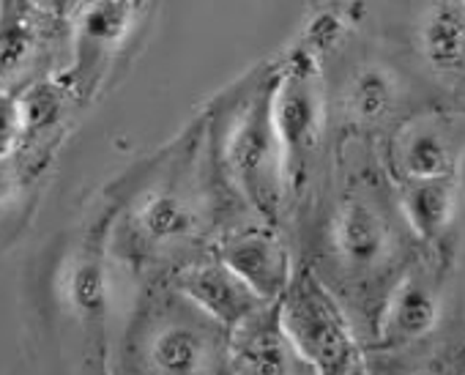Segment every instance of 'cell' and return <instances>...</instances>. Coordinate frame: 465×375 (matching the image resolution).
<instances>
[{"instance_id": "8992f818", "label": "cell", "mask_w": 465, "mask_h": 375, "mask_svg": "<svg viewBox=\"0 0 465 375\" xmlns=\"http://www.w3.org/2000/svg\"><path fill=\"white\" fill-rule=\"evenodd\" d=\"M175 291L230 334L269 307V301L258 296L216 252L183 266L175 274Z\"/></svg>"}, {"instance_id": "9a60e30c", "label": "cell", "mask_w": 465, "mask_h": 375, "mask_svg": "<svg viewBox=\"0 0 465 375\" xmlns=\"http://www.w3.org/2000/svg\"><path fill=\"white\" fill-rule=\"evenodd\" d=\"M419 44L435 72L465 69V0H435L421 20Z\"/></svg>"}, {"instance_id": "7c38bea8", "label": "cell", "mask_w": 465, "mask_h": 375, "mask_svg": "<svg viewBox=\"0 0 465 375\" xmlns=\"http://www.w3.org/2000/svg\"><path fill=\"white\" fill-rule=\"evenodd\" d=\"M400 209L421 244H440L454 228L460 209V178H405L397 183Z\"/></svg>"}, {"instance_id": "ba28073f", "label": "cell", "mask_w": 465, "mask_h": 375, "mask_svg": "<svg viewBox=\"0 0 465 375\" xmlns=\"http://www.w3.org/2000/svg\"><path fill=\"white\" fill-rule=\"evenodd\" d=\"M443 312L440 280L432 269H408L386 296L378 321V340L383 348H408L427 340Z\"/></svg>"}, {"instance_id": "9c48e42d", "label": "cell", "mask_w": 465, "mask_h": 375, "mask_svg": "<svg viewBox=\"0 0 465 375\" xmlns=\"http://www.w3.org/2000/svg\"><path fill=\"white\" fill-rule=\"evenodd\" d=\"M134 23V0H88L74 20V83L88 91L110 58L124 47Z\"/></svg>"}, {"instance_id": "d6986e66", "label": "cell", "mask_w": 465, "mask_h": 375, "mask_svg": "<svg viewBox=\"0 0 465 375\" xmlns=\"http://www.w3.org/2000/svg\"><path fill=\"white\" fill-rule=\"evenodd\" d=\"M20 190H23V170L15 153L0 156V209L12 206L20 198Z\"/></svg>"}, {"instance_id": "7a4b0ae2", "label": "cell", "mask_w": 465, "mask_h": 375, "mask_svg": "<svg viewBox=\"0 0 465 375\" xmlns=\"http://www.w3.org/2000/svg\"><path fill=\"white\" fill-rule=\"evenodd\" d=\"M277 315L315 375H364V356L345 307L312 266H296Z\"/></svg>"}, {"instance_id": "3957f363", "label": "cell", "mask_w": 465, "mask_h": 375, "mask_svg": "<svg viewBox=\"0 0 465 375\" xmlns=\"http://www.w3.org/2000/svg\"><path fill=\"white\" fill-rule=\"evenodd\" d=\"M274 121L285 148L291 198H299L312 181L326 137V83L312 53H293L274 74Z\"/></svg>"}, {"instance_id": "5b68a950", "label": "cell", "mask_w": 465, "mask_h": 375, "mask_svg": "<svg viewBox=\"0 0 465 375\" xmlns=\"http://www.w3.org/2000/svg\"><path fill=\"white\" fill-rule=\"evenodd\" d=\"M326 250L342 277L367 280L391 261V222L367 195H345L329 217Z\"/></svg>"}, {"instance_id": "e0dca14e", "label": "cell", "mask_w": 465, "mask_h": 375, "mask_svg": "<svg viewBox=\"0 0 465 375\" xmlns=\"http://www.w3.org/2000/svg\"><path fill=\"white\" fill-rule=\"evenodd\" d=\"M64 301L85 323L104 318L110 304V274L96 252H80L64 269Z\"/></svg>"}, {"instance_id": "5bb4252c", "label": "cell", "mask_w": 465, "mask_h": 375, "mask_svg": "<svg viewBox=\"0 0 465 375\" xmlns=\"http://www.w3.org/2000/svg\"><path fill=\"white\" fill-rule=\"evenodd\" d=\"M137 233L153 247H170L192 239L200 228L197 201L183 190H156L151 192L134 214Z\"/></svg>"}, {"instance_id": "52a82bcc", "label": "cell", "mask_w": 465, "mask_h": 375, "mask_svg": "<svg viewBox=\"0 0 465 375\" xmlns=\"http://www.w3.org/2000/svg\"><path fill=\"white\" fill-rule=\"evenodd\" d=\"M216 255L269 304H277L296 271L293 252L280 236V225L266 220L227 231L216 244Z\"/></svg>"}, {"instance_id": "2e32d148", "label": "cell", "mask_w": 465, "mask_h": 375, "mask_svg": "<svg viewBox=\"0 0 465 375\" xmlns=\"http://www.w3.org/2000/svg\"><path fill=\"white\" fill-rule=\"evenodd\" d=\"M400 99V80L383 64H361L351 72L342 88L345 113L359 123L383 121Z\"/></svg>"}, {"instance_id": "ffe728a7", "label": "cell", "mask_w": 465, "mask_h": 375, "mask_svg": "<svg viewBox=\"0 0 465 375\" xmlns=\"http://www.w3.org/2000/svg\"><path fill=\"white\" fill-rule=\"evenodd\" d=\"M465 364L462 359H440V361H430L421 370L411 372V375H462Z\"/></svg>"}, {"instance_id": "ac0fdd59", "label": "cell", "mask_w": 465, "mask_h": 375, "mask_svg": "<svg viewBox=\"0 0 465 375\" xmlns=\"http://www.w3.org/2000/svg\"><path fill=\"white\" fill-rule=\"evenodd\" d=\"M25 137H28V118H25L23 94L15 88H0V156L17 153Z\"/></svg>"}, {"instance_id": "30bf717a", "label": "cell", "mask_w": 465, "mask_h": 375, "mask_svg": "<svg viewBox=\"0 0 465 375\" xmlns=\"http://www.w3.org/2000/svg\"><path fill=\"white\" fill-rule=\"evenodd\" d=\"M230 367L232 375H315L285 334L277 304L230 334Z\"/></svg>"}, {"instance_id": "8fae6325", "label": "cell", "mask_w": 465, "mask_h": 375, "mask_svg": "<svg viewBox=\"0 0 465 375\" xmlns=\"http://www.w3.org/2000/svg\"><path fill=\"white\" fill-rule=\"evenodd\" d=\"M397 181L443 178L460 170V145L451 129L435 118H416L400 129L391 148Z\"/></svg>"}, {"instance_id": "4fadbf2b", "label": "cell", "mask_w": 465, "mask_h": 375, "mask_svg": "<svg viewBox=\"0 0 465 375\" xmlns=\"http://www.w3.org/2000/svg\"><path fill=\"white\" fill-rule=\"evenodd\" d=\"M39 47V0H0V88H12V83L34 64Z\"/></svg>"}, {"instance_id": "277c9868", "label": "cell", "mask_w": 465, "mask_h": 375, "mask_svg": "<svg viewBox=\"0 0 465 375\" xmlns=\"http://www.w3.org/2000/svg\"><path fill=\"white\" fill-rule=\"evenodd\" d=\"M143 353L151 375H219L230 364V331L186 301V312L151 329Z\"/></svg>"}, {"instance_id": "6da1fadb", "label": "cell", "mask_w": 465, "mask_h": 375, "mask_svg": "<svg viewBox=\"0 0 465 375\" xmlns=\"http://www.w3.org/2000/svg\"><path fill=\"white\" fill-rule=\"evenodd\" d=\"M224 170L236 195L272 225L291 201L285 148L274 121V80L263 83L232 118L224 137Z\"/></svg>"}]
</instances>
